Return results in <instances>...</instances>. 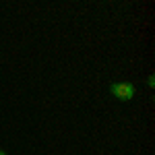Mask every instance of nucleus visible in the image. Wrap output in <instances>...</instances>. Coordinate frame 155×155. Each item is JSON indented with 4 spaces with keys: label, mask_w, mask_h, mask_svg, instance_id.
Wrapping results in <instances>:
<instances>
[{
    "label": "nucleus",
    "mask_w": 155,
    "mask_h": 155,
    "mask_svg": "<svg viewBox=\"0 0 155 155\" xmlns=\"http://www.w3.org/2000/svg\"><path fill=\"white\" fill-rule=\"evenodd\" d=\"M110 93L120 99V101H128L134 95V85L132 83H112L110 85Z\"/></svg>",
    "instance_id": "f257e3e1"
},
{
    "label": "nucleus",
    "mask_w": 155,
    "mask_h": 155,
    "mask_svg": "<svg viewBox=\"0 0 155 155\" xmlns=\"http://www.w3.org/2000/svg\"><path fill=\"white\" fill-rule=\"evenodd\" d=\"M0 155H6V153H4V151H2V149H0Z\"/></svg>",
    "instance_id": "f03ea898"
}]
</instances>
